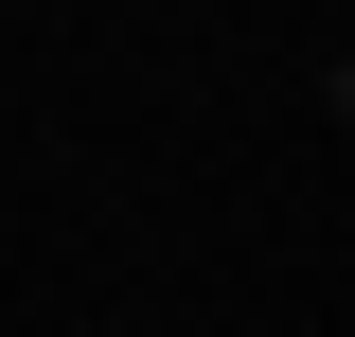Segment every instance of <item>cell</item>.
I'll list each match as a JSON object with an SVG mask.
<instances>
[{
    "label": "cell",
    "mask_w": 355,
    "mask_h": 337,
    "mask_svg": "<svg viewBox=\"0 0 355 337\" xmlns=\"http://www.w3.org/2000/svg\"><path fill=\"white\" fill-rule=\"evenodd\" d=\"M320 107H338V142H355V53H338V89H320Z\"/></svg>",
    "instance_id": "obj_1"
}]
</instances>
